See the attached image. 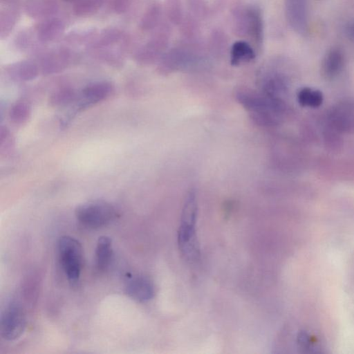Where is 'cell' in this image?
Returning <instances> with one entry per match:
<instances>
[{
	"instance_id": "6da1fadb",
	"label": "cell",
	"mask_w": 354,
	"mask_h": 354,
	"mask_svg": "<svg viewBox=\"0 0 354 354\" xmlns=\"http://www.w3.org/2000/svg\"><path fill=\"white\" fill-rule=\"evenodd\" d=\"M197 212L196 193L192 190L187 194L185 200L178 232L179 250L184 258L189 262L196 261L200 256L196 232Z\"/></svg>"
},
{
	"instance_id": "7a4b0ae2",
	"label": "cell",
	"mask_w": 354,
	"mask_h": 354,
	"mask_svg": "<svg viewBox=\"0 0 354 354\" xmlns=\"http://www.w3.org/2000/svg\"><path fill=\"white\" fill-rule=\"evenodd\" d=\"M57 249L59 259L68 280L71 284H76L83 266L81 243L74 237L63 236L59 239Z\"/></svg>"
},
{
	"instance_id": "3957f363",
	"label": "cell",
	"mask_w": 354,
	"mask_h": 354,
	"mask_svg": "<svg viewBox=\"0 0 354 354\" xmlns=\"http://www.w3.org/2000/svg\"><path fill=\"white\" fill-rule=\"evenodd\" d=\"M75 216L82 225L97 229L114 221L117 212L113 205L106 202L95 201L80 205L75 210Z\"/></svg>"
},
{
	"instance_id": "277c9868",
	"label": "cell",
	"mask_w": 354,
	"mask_h": 354,
	"mask_svg": "<svg viewBox=\"0 0 354 354\" xmlns=\"http://www.w3.org/2000/svg\"><path fill=\"white\" fill-rule=\"evenodd\" d=\"M26 325V314L21 304L15 300L8 302L1 315V337L7 341L16 340L24 333Z\"/></svg>"
},
{
	"instance_id": "5b68a950",
	"label": "cell",
	"mask_w": 354,
	"mask_h": 354,
	"mask_svg": "<svg viewBox=\"0 0 354 354\" xmlns=\"http://www.w3.org/2000/svg\"><path fill=\"white\" fill-rule=\"evenodd\" d=\"M330 129L338 133L354 131V103L349 101L339 102L328 115Z\"/></svg>"
},
{
	"instance_id": "8992f818",
	"label": "cell",
	"mask_w": 354,
	"mask_h": 354,
	"mask_svg": "<svg viewBox=\"0 0 354 354\" xmlns=\"http://www.w3.org/2000/svg\"><path fill=\"white\" fill-rule=\"evenodd\" d=\"M285 8L291 28L297 33L305 34L308 30L306 0H285Z\"/></svg>"
},
{
	"instance_id": "52a82bcc",
	"label": "cell",
	"mask_w": 354,
	"mask_h": 354,
	"mask_svg": "<svg viewBox=\"0 0 354 354\" xmlns=\"http://www.w3.org/2000/svg\"><path fill=\"white\" fill-rule=\"evenodd\" d=\"M124 288L128 296L138 301H148L154 294L151 281L141 275L131 277L126 282Z\"/></svg>"
},
{
	"instance_id": "ba28073f",
	"label": "cell",
	"mask_w": 354,
	"mask_h": 354,
	"mask_svg": "<svg viewBox=\"0 0 354 354\" xmlns=\"http://www.w3.org/2000/svg\"><path fill=\"white\" fill-rule=\"evenodd\" d=\"M113 91V86L107 82H97L87 85L82 90V106L101 102Z\"/></svg>"
},
{
	"instance_id": "9c48e42d",
	"label": "cell",
	"mask_w": 354,
	"mask_h": 354,
	"mask_svg": "<svg viewBox=\"0 0 354 354\" xmlns=\"http://www.w3.org/2000/svg\"><path fill=\"white\" fill-rule=\"evenodd\" d=\"M344 63L342 51L337 48L331 49L326 55L322 63V73L327 79L336 77L342 71Z\"/></svg>"
},
{
	"instance_id": "30bf717a",
	"label": "cell",
	"mask_w": 354,
	"mask_h": 354,
	"mask_svg": "<svg viewBox=\"0 0 354 354\" xmlns=\"http://www.w3.org/2000/svg\"><path fill=\"white\" fill-rule=\"evenodd\" d=\"M241 19L242 28L257 41L262 37V19L260 11L255 8L246 10Z\"/></svg>"
},
{
	"instance_id": "8fae6325",
	"label": "cell",
	"mask_w": 354,
	"mask_h": 354,
	"mask_svg": "<svg viewBox=\"0 0 354 354\" xmlns=\"http://www.w3.org/2000/svg\"><path fill=\"white\" fill-rule=\"evenodd\" d=\"M113 254L112 241L106 236L99 237L96 248L95 266L99 272L106 270L110 263Z\"/></svg>"
},
{
	"instance_id": "7c38bea8",
	"label": "cell",
	"mask_w": 354,
	"mask_h": 354,
	"mask_svg": "<svg viewBox=\"0 0 354 354\" xmlns=\"http://www.w3.org/2000/svg\"><path fill=\"white\" fill-rule=\"evenodd\" d=\"M230 55L231 64L236 66L252 60L255 57V53L248 43L244 41H238L232 45Z\"/></svg>"
},
{
	"instance_id": "4fadbf2b",
	"label": "cell",
	"mask_w": 354,
	"mask_h": 354,
	"mask_svg": "<svg viewBox=\"0 0 354 354\" xmlns=\"http://www.w3.org/2000/svg\"><path fill=\"white\" fill-rule=\"evenodd\" d=\"M9 73L10 76L15 80L28 81L37 76L38 70L34 64L23 62L11 66Z\"/></svg>"
},
{
	"instance_id": "5bb4252c",
	"label": "cell",
	"mask_w": 354,
	"mask_h": 354,
	"mask_svg": "<svg viewBox=\"0 0 354 354\" xmlns=\"http://www.w3.org/2000/svg\"><path fill=\"white\" fill-rule=\"evenodd\" d=\"M297 100L302 106L317 108L322 104L324 97L319 90L304 87L298 91Z\"/></svg>"
},
{
	"instance_id": "9a60e30c",
	"label": "cell",
	"mask_w": 354,
	"mask_h": 354,
	"mask_svg": "<svg viewBox=\"0 0 354 354\" xmlns=\"http://www.w3.org/2000/svg\"><path fill=\"white\" fill-rule=\"evenodd\" d=\"M30 114L29 106L23 102H17L10 109L9 117L10 120L18 124H23L27 121Z\"/></svg>"
},
{
	"instance_id": "2e32d148",
	"label": "cell",
	"mask_w": 354,
	"mask_h": 354,
	"mask_svg": "<svg viewBox=\"0 0 354 354\" xmlns=\"http://www.w3.org/2000/svg\"><path fill=\"white\" fill-rule=\"evenodd\" d=\"M75 97L73 90L61 89L55 92L50 97V103L53 106H63L71 102Z\"/></svg>"
},
{
	"instance_id": "e0dca14e",
	"label": "cell",
	"mask_w": 354,
	"mask_h": 354,
	"mask_svg": "<svg viewBox=\"0 0 354 354\" xmlns=\"http://www.w3.org/2000/svg\"><path fill=\"white\" fill-rule=\"evenodd\" d=\"M62 26L57 21H50L40 28V35L44 39H50L61 31Z\"/></svg>"
},
{
	"instance_id": "ac0fdd59",
	"label": "cell",
	"mask_w": 354,
	"mask_h": 354,
	"mask_svg": "<svg viewBox=\"0 0 354 354\" xmlns=\"http://www.w3.org/2000/svg\"><path fill=\"white\" fill-rule=\"evenodd\" d=\"M297 342L302 348L311 347V341L308 334L304 331L299 332L297 335Z\"/></svg>"
},
{
	"instance_id": "d6986e66",
	"label": "cell",
	"mask_w": 354,
	"mask_h": 354,
	"mask_svg": "<svg viewBox=\"0 0 354 354\" xmlns=\"http://www.w3.org/2000/svg\"><path fill=\"white\" fill-rule=\"evenodd\" d=\"M345 33L348 38L354 40V21L346 26Z\"/></svg>"
}]
</instances>
